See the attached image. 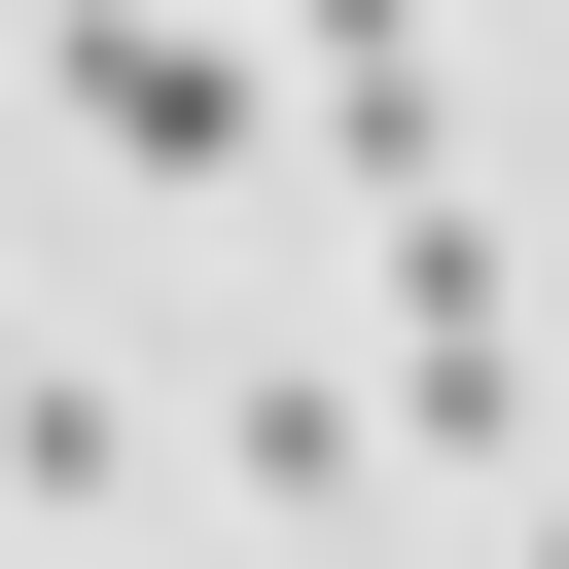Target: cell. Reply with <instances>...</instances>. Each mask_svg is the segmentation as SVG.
Listing matches in <instances>:
<instances>
[{"label": "cell", "instance_id": "6da1fadb", "mask_svg": "<svg viewBox=\"0 0 569 569\" xmlns=\"http://www.w3.org/2000/svg\"><path fill=\"white\" fill-rule=\"evenodd\" d=\"M36 107H71L107 178H249V142H284V71H213L178 0H71V36H36Z\"/></svg>", "mask_w": 569, "mask_h": 569}, {"label": "cell", "instance_id": "7a4b0ae2", "mask_svg": "<svg viewBox=\"0 0 569 569\" xmlns=\"http://www.w3.org/2000/svg\"><path fill=\"white\" fill-rule=\"evenodd\" d=\"M391 462H533V284L462 213H391Z\"/></svg>", "mask_w": 569, "mask_h": 569}, {"label": "cell", "instance_id": "3957f363", "mask_svg": "<svg viewBox=\"0 0 569 569\" xmlns=\"http://www.w3.org/2000/svg\"><path fill=\"white\" fill-rule=\"evenodd\" d=\"M284 142H320L356 213H462V178H427V0H284Z\"/></svg>", "mask_w": 569, "mask_h": 569}, {"label": "cell", "instance_id": "277c9868", "mask_svg": "<svg viewBox=\"0 0 569 569\" xmlns=\"http://www.w3.org/2000/svg\"><path fill=\"white\" fill-rule=\"evenodd\" d=\"M356 462H391V391H356V356H249V498H320V533H356Z\"/></svg>", "mask_w": 569, "mask_h": 569}, {"label": "cell", "instance_id": "5b68a950", "mask_svg": "<svg viewBox=\"0 0 569 569\" xmlns=\"http://www.w3.org/2000/svg\"><path fill=\"white\" fill-rule=\"evenodd\" d=\"M71 569H107V533H71Z\"/></svg>", "mask_w": 569, "mask_h": 569}]
</instances>
